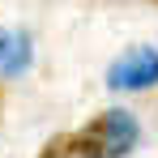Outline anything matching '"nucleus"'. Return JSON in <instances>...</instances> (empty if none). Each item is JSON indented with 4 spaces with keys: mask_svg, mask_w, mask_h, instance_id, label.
<instances>
[{
    "mask_svg": "<svg viewBox=\"0 0 158 158\" xmlns=\"http://www.w3.org/2000/svg\"><path fill=\"white\" fill-rule=\"evenodd\" d=\"M34 60L26 30H0V77H22Z\"/></svg>",
    "mask_w": 158,
    "mask_h": 158,
    "instance_id": "7ed1b4c3",
    "label": "nucleus"
},
{
    "mask_svg": "<svg viewBox=\"0 0 158 158\" xmlns=\"http://www.w3.org/2000/svg\"><path fill=\"white\" fill-rule=\"evenodd\" d=\"M137 141H141L137 115L111 107V111H103L98 120H90L73 137V154H81V158H124V154H132Z\"/></svg>",
    "mask_w": 158,
    "mask_h": 158,
    "instance_id": "f257e3e1",
    "label": "nucleus"
},
{
    "mask_svg": "<svg viewBox=\"0 0 158 158\" xmlns=\"http://www.w3.org/2000/svg\"><path fill=\"white\" fill-rule=\"evenodd\" d=\"M69 154H73V141H52L39 158H69Z\"/></svg>",
    "mask_w": 158,
    "mask_h": 158,
    "instance_id": "20e7f679",
    "label": "nucleus"
},
{
    "mask_svg": "<svg viewBox=\"0 0 158 158\" xmlns=\"http://www.w3.org/2000/svg\"><path fill=\"white\" fill-rule=\"evenodd\" d=\"M107 85L111 90H150V85H158V52L154 47L124 52L107 69Z\"/></svg>",
    "mask_w": 158,
    "mask_h": 158,
    "instance_id": "f03ea898",
    "label": "nucleus"
}]
</instances>
